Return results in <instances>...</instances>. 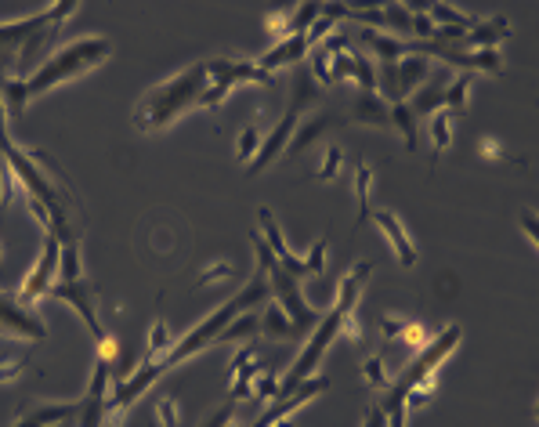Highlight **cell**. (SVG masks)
I'll return each instance as SVG.
<instances>
[{"label": "cell", "instance_id": "1", "mask_svg": "<svg viewBox=\"0 0 539 427\" xmlns=\"http://www.w3.org/2000/svg\"><path fill=\"white\" fill-rule=\"evenodd\" d=\"M109 55H113V40H109V37H80V40H73L69 48L48 55V62H44L37 73H29L26 80H8V84L0 87L4 109H8V116H22V113H26V102H33V98H40V95H48L51 87H58L62 80H73V76L87 73V69L102 66Z\"/></svg>", "mask_w": 539, "mask_h": 427}, {"label": "cell", "instance_id": "2", "mask_svg": "<svg viewBox=\"0 0 539 427\" xmlns=\"http://www.w3.org/2000/svg\"><path fill=\"white\" fill-rule=\"evenodd\" d=\"M369 276H373V261H359V265L351 268V272H344L341 283H337V297H333L330 312H322V319L315 323L312 337H308V344H304V352L297 355L294 370H290V377L279 380V391H275V399H283V395H290V391L297 388V384H304V380L312 377L315 370H319L322 355L330 352V344L341 337V319L348 312H355V304H359L362 297V286L369 283ZM272 399V402H275Z\"/></svg>", "mask_w": 539, "mask_h": 427}, {"label": "cell", "instance_id": "3", "mask_svg": "<svg viewBox=\"0 0 539 427\" xmlns=\"http://www.w3.org/2000/svg\"><path fill=\"white\" fill-rule=\"evenodd\" d=\"M207 84H210L207 62H192V66L181 69L178 76H171V80L156 84L152 91H145L142 102L134 105V127L142 134L167 131L178 116L196 109L203 91H207Z\"/></svg>", "mask_w": 539, "mask_h": 427}, {"label": "cell", "instance_id": "4", "mask_svg": "<svg viewBox=\"0 0 539 427\" xmlns=\"http://www.w3.org/2000/svg\"><path fill=\"white\" fill-rule=\"evenodd\" d=\"M250 243H254V250H257V265H261V272H265L268 290H272L275 304L286 312V319L297 326V337H301V333H308V330H315V323H319L322 315L315 312L312 304L304 301L301 279H294L283 265H279V261H275V254L268 250V243H265V236H261V232H254V236H250Z\"/></svg>", "mask_w": 539, "mask_h": 427}, {"label": "cell", "instance_id": "5", "mask_svg": "<svg viewBox=\"0 0 539 427\" xmlns=\"http://www.w3.org/2000/svg\"><path fill=\"white\" fill-rule=\"evenodd\" d=\"M207 76L210 84L199 98V109H218L228 98V91H236L243 84H275V76L265 73L257 62H246V58H210L207 62Z\"/></svg>", "mask_w": 539, "mask_h": 427}, {"label": "cell", "instance_id": "6", "mask_svg": "<svg viewBox=\"0 0 539 427\" xmlns=\"http://www.w3.org/2000/svg\"><path fill=\"white\" fill-rule=\"evenodd\" d=\"M257 221H261V236H265V243H268V250L275 254V261L290 272L294 279H308V276H319L322 272V265H326V254H330V243L326 239H319L312 247V254H294V250L286 247V239H283V228H279V221H275V214L268 207H261L257 210Z\"/></svg>", "mask_w": 539, "mask_h": 427}, {"label": "cell", "instance_id": "7", "mask_svg": "<svg viewBox=\"0 0 539 427\" xmlns=\"http://www.w3.org/2000/svg\"><path fill=\"white\" fill-rule=\"evenodd\" d=\"M427 76H431V58L413 55V51H409V55L402 58V62L380 66V73H377V91H380V98H384L388 105L409 102V98H413V91H417V87L424 84Z\"/></svg>", "mask_w": 539, "mask_h": 427}, {"label": "cell", "instance_id": "8", "mask_svg": "<svg viewBox=\"0 0 539 427\" xmlns=\"http://www.w3.org/2000/svg\"><path fill=\"white\" fill-rule=\"evenodd\" d=\"M58 268H62V243H58L55 232H44V250H40L37 265L26 276V283H22L19 301L33 308L40 297H48V290L58 283Z\"/></svg>", "mask_w": 539, "mask_h": 427}, {"label": "cell", "instance_id": "9", "mask_svg": "<svg viewBox=\"0 0 539 427\" xmlns=\"http://www.w3.org/2000/svg\"><path fill=\"white\" fill-rule=\"evenodd\" d=\"M48 297L73 304L76 315L84 319V326L91 330V337H95V344L109 337V333H105V326H102V319H98V304H95L98 294H95V286L87 283L84 276H80V279H62V283H55V286L48 290Z\"/></svg>", "mask_w": 539, "mask_h": 427}, {"label": "cell", "instance_id": "10", "mask_svg": "<svg viewBox=\"0 0 539 427\" xmlns=\"http://www.w3.org/2000/svg\"><path fill=\"white\" fill-rule=\"evenodd\" d=\"M0 333L4 337H19V341H44L48 323L37 315V308L22 304L15 294H0Z\"/></svg>", "mask_w": 539, "mask_h": 427}, {"label": "cell", "instance_id": "11", "mask_svg": "<svg viewBox=\"0 0 539 427\" xmlns=\"http://www.w3.org/2000/svg\"><path fill=\"white\" fill-rule=\"evenodd\" d=\"M377 326H380V333L388 337V344H406L413 355L424 352L427 344L435 341V330H427V326L417 323V319H402V315H395V312H380Z\"/></svg>", "mask_w": 539, "mask_h": 427}, {"label": "cell", "instance_id": "12", "mask_svg": "<svg viewBox=\"0 0 539 427\" xmlns=\"http://www.w3.org/2000/svg\"><path fill=\"white\" fill-rule=\"evenodd\" d=\"M330 388V377H308L304 384H297L290 395H283V399H275L272 409H265V417L257 420L254 427H275L279 420H290V413H297V409L304 406V402H312L315 395H322V391Z\"/></svg>", "mask_w": 539, "mask_h": 427}, {"label": "cell", "instance_id": "13", "mask_svg": "<svg viewBox=\"0 0 539 427\" xmlns=\"http://www.w3.org/2000/svg\"><path fill=\"white\" fill-rule=\"evenodd\" d=\"M297 120H301V116H297L294 109H286L283 120H279V124L272 127V134H268L265 142H261L257 156H254V160H250V163H246V174H250V178L265 171V167L275 160V156H283L286 145H290V138H294V131H297Z\"/></svg>", "mask_w": 539, "mask_h": 427}, {"label": "cell", "instance_id": "14", "mask_svg": "<svg viewBox=\"0 0 539 427\" xmlns=\"http://www.w3.org/2000/svg\"><path fill=\"white\" fill-rule=\"evenodd\" d=\"M369 218L377 221V228L388 236V243H391V250H395V257H398V265L402 268H413L420 261L417 257V247H413V239H409V228L402 225V218H398L395 210H373Z\"/></svg>", "mask_w": 539, "mask_h": 427}, {"label": "cell", "instance_id": "15", "mask_svg": "<svg viewBox=\"0 0 539 427\" xmlns=\"http://www.w3.org/2000/svg\"><path fill=\"white\" fill-rule=\"evenodd\" d=\"M261 370V348L257 344H243L232 359V380H228V402H243L250 399V380Z\"/></svg>", "mask_w": 539, "mask_h": 427}, {"label": "cell", "instance_id": "16", "mask_svg": "<svg viewBox=\"0 0 539 427\" xmlns=\"http://www.w3.org/2000/svg\"><path fill=\"white\" fill-rule=\"evenodd\" d=\"M351 124L366 127H391V105L373 91H359L351 102Z\"/></svg>", "mask_w": 539, "mask_h": 427}, {"label": "cell", "instance_id": "17", "mask_svg": "<svg viewBox=\"0 0 539 427\" xmlns=\"http://www.w3.org/2000/svg\"><path fill=\"white\" fill-rule=\"evenodd\" d=\"M308 51H312V48H308V37H304V33H294V37H286L283 44H275V48L268 51V55L261 58L257 66L275 76L283 66H294V62H301Z\"/></svg>", "mask_w": 539, "mask_h": 427}, {"label": "cell", "instance_id": "18", "mask_svg": "<svg viewBox=\"0 0 539 427\" xmlns=\"http://www.w3.org/2000/svg\"><path fill=\"white\" fill-rule=\"evenodd\" d=\"M76 413H80V402H48V406L29 409L26 417L15 420V427H55L73 420Z\"/></svg>", "mask_w": 539, "mask_h": 427}, {"label": "cell", "instance_id": "19", "mask_svg": "<svg viewBox=\"0 0 539 427\" xmlns=\"http://www.w3.org/2000/svg\"><path fill=\"white\" fill-rule=\"evenodd\" d=\"M351 189H355V203H359V214H355V228H362L373 214V163L355 160V171H351Z\"/></svg>", "mask_w": 539, "mask_h": 427}, {"label": "cell", "instance_id": "20", "mask_svg": "<svg viewBox=\"0 0 539 427\" xmlns=\"http://www.w3.org/2000/svg\"><path fill=\"white\" fill-rule=\"evenodd\" d=\"M362 40H366L373 55H380V66H391V62H402L409 55V40H395L388 33H377V29H362Z\"/></svg>", "mask_w": 539, "mask_h": 427}, {"label": "cell", "instance_id": "21", "mask_svg": "<svg viewBox=\"0 0 539 427\" xmlns=\"http://www.w3.org/2000/svg\"><path fill=\"white\" fill-rule=\"evenodd\" d=\"M337 124V116L333 113H319V116H312L308 124L301 127V131H294V138H290V145H286V156H301L304 149L312 142H319L322 134L330 131V127Z\"/></svg>", "mask_w": 539, "mask_h": 427}, {"label": "cell", "instance_id": "22", "mask_svg": "<svg viewBox=\"0 0 539 427\" xmlns=\"http://www.w3.org/2000/svg\"><path fill=\"white\" fill-rule=\"evenodd\" d=\"M257 333H261V315L243 312L218 333V341H214V344H246L250 337H257Z\"/></svg>", "mask_w": 539, "mask_h": 427}, {"label": "cell", "instance_id": "23", "mask_svg": "<svg viewBox=\"0 0 539 427\" xmlns=\"http://www.w3.org/2000/svg\"><path fill=\"white\" fill-rule=\"evenodd\" d=\"M391 127H398V131H402V142H406L409 152H417V145H420L417 113H413V109H409L406 102H395V105H391Z\"/></svg>", "mask_w": 539, "mask_h": 427}, {"label": "cell", "instance_id": "24", "mask_svg": "<svg viewBox=\"0 0 539 427\" xmlns=\"http://www.w3.org/2000/svg\"><path fill=\"white\" fill-rule=\"evenodd\" d=\"M467 98H471V76L460 73L449 80V87H445V105L442 113H449L456 120L460 113H467Z\"/></svg>", "mask_w": 539, "mask_h": 427}, {"label": "cell", "instance_id": "25", "mask_svg": "<svg viewBox=\"0 0 539 427\" xmlns=\"http://www.w3.org/2000/svg\"><path fill=\"white\" fill-rule=\"evenodd\" d=\"M174 348V333H171V326L163 323H152V330H149V341H145V355H142V362H160L163 355L171 352Z\"/></svg>", "mask_w": 539, "mask_h": 427}, {"label": "cell", "instance_id": "26", "mask_svg": "<svg viewBox=\"0 0 539 427\" xmlns=\"http://www.w3.org/2000/svg\"><path fill=\"white\" fill-rule=\"evenodd\" d=\"M261 333H265V337H297V326L290 323L283 308L272 301L265 308V315H261Z\"/></svg>", "mask_w": 539, "mask_h": 427}, {"label": "cell", "instance_id": "27", "mask_svg": "<svg viewBox=\"0 0 539 427\" xmlns=\"http://www.w3.org/2000/svg\"><path fill=\"white\" fill-rule=\"evenodd\" d=\"M236 279V265L228 261V257H218V261H210L203 272H199V286L203 290H214V286H225Z\"/></svg>", "mask_w": 539, "mask_h": 427}, {"label": "cell", "instance_id": "28", "mask_svg": "<svg viewBox=\"0 0 539 427\" xmlns=\"http://www.w3.org/2000/svg\"><path fill=\"white\" fill-rule=\"evenodd\" d=\"M344 171H348V156H344V149L330 145L326 156H322V163H319V171H315L312 178L315 181H333V178H341Z\"/></svg>", "mask_w": 539, "mask_h": 427}, {"label": "cell", "instance_id": "29", "mask_svg": "<svg viewBox=\"0 0 539 427\" xmlns=\"http://www.w3.org/2000/svg\"><path fill=\"white\" fill-rule=\"evenodd\" d=\"M427 134H431V145H435V156L445 152L453 145V116L449 113H435L431 116V124H427Z\"/></svg>", "mask_w": 539, "mask_h": 427}, {"label": "cell", "instance_id": "30", "mask_svg": "<svg viewBox=\"0 0 539 427\" xmlns=\"http://www.w3.org/2000/svg\"><path fill=\"white\" fill-rule=\"evenodd\" d=\"M275 391H279V373L275 370H257V377L250 380V402H272Z\"/></svg>", "mask_w": 539, "mask_h": 427}, {"label": "cell", "instance_id": "31", "mask_svg": "<svg viewBox=\"0 0 539 427\" xmlns=\"http://www.w3.org/2000/svg\"><path fill=\"white\" fill-rule=\"evenodd\" d=\"M290 22H294V8H275L265 15V33L272 40H279L283 44L286 37H294V29H290Z\"/></svg>", "mask_w": 539, "mask_h": 427}, {"label": "cell", "instance_id": "32", "mask_svg": "<svg viewBox=\"0 0 539 427\" xmlns=\"http://www.w3.org/2000/svg\"><path fill=\"white\" fill-rule=\"evenodd\" d=\"M15 200H26V185H22V181L15 178V171L4 163V167H0V207H11Z\"/></svg>", "mask_w": 539, "mask_h": 427}, {"label": "cell", "instance_id": "33", "mask_svg": "<svg viewBox=\"0 0 539 427\" xmlns=\"http://www.w3.org/2000/svg\"><path fill=\"white\" fill-rule=\"evenodd\" d=\"M362 373H366V384L373 391H388L395 380H391V373H388V366H384V359L380 355H373V359H366L362 362Z\"/></svg>", "mask_w": 539, "mask_h": 427}, {"label": "cell", "instance_id": "34", "mask_svg": "<svg viewBox=\"0 0 539 427\" xmlns=\"http://www.w3.org/2000/svg\"><path fill=\"white\" fill-rule=\"evenodd\" d=\"M156 427H181V406L171 395L156 399Z\"/></svg>", "mask_w": 539, "mask_h": 427}, {"label": "cell", "instance_id": "35", "mask_svg": "<svg viewBox=\"0 0 539 427\" xmlns=\"http://www.w3.org/2000/svg\"><path fill=\"white\" fill-rule=\"evenodd\" d=\"M257 149H261V131L257 127H246L243 134H239V145H236V156L243 163H250L257 156Z\"/></svg>", "mask_w": 539, "mask_h": 427}, {"label": "cell", "instance_id": "36", "mask_svg": "<svg viewBox=\"0 0 539 427\" xmlns=\"http://www.w3.org/2000/svg\"><path fill=\"white\" fill-rule=\"evenodd\" d=\"M319 15H322V4H301V8H294V22H290V29H294V33H308Z\"/></svg>", "mask_w": 539, "mask_h": 427}, {"label": "cell", "instance_id": "37", "mask_svg": "<svg viewBox=\"0 0 539 427\" xmlns=\"http://www.w3.org/2000/svg\"><path fill=\"white\" fill-rule=\"evenodd\" d=\"M478 156H482V160H489V163L507 160V152H503V142H500V138H489V134H485V138H478Z\"/></svg>", "mask_w": 539, "mask_h": 427}, {"label": "cell", "instance_id": "38", "mask_svg": "<svg viewBox=\"0 0 539 427\" xmlns=\"http://www.w3.org/2000/svg\"><path fill=\"white\" fill-rule=\"evenodd\" d=\"M26 359H11V362H0V384H15V380L26 373Z\"/></svg>", "mask_w": 539, "mask_h": 427}, {"label": "cell", "instance_id": "39", "mask_svg": "<svg viewBox=\"0 0 539 427\" xmlns=\"http://www.w3.org/2000/svg\"><path fill=\"white\" fill-rule=\"evenodd\" d=\"M521 228H525V236L532 239V247H539V236H536V214H532V210H525V214H521Z\"/></svg>", "mask_w": 539, "mask_h": 427}, {"label": "cell", "instance_id": "40", "mask_svg": "<svg viewBox=\"0 0 539 427\" xmlns=\"http://www.w3.org/2000/svg\"><path fill=\"white\" fill-rule=\"evenodd\" d=\"M362 427H384V413H380V406L369 409V417H366V424H362Z\"/></svg>", "mask_w": 539, "mask_h": 427}, {"label": "cell", "instance_id": "41", "mask_svg": "<svg viewBox=\"0 0 539 427\" xmlns=\"http://www.w3.org/2000/svg\"><path fill=\"white\" fill-rule=\"evenodd\" d=\"M4 257H8V247H4V243H0V261H4Z\"/></svg>", "mask_w": 539, "mask_h": 427}, {"label": "cell", "instance_id": "42", "mask_svg": "<svg viewBox=\"0 0 539 427\" xmlns=\"http://www.w3.org/2000/svg\"><path fill=\"white\" fill-rule=\"evenodd\" d=\"M55 427H76V417H73V420H66V424H55Z\"/></svg>", "mask_w": 539, "mask_h": 427}]
</instances>
